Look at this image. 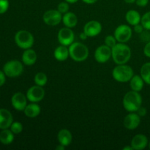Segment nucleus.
<instances>
[{
	"label": "nucleus",
	"instance_id": "obj_1",
	"mask_svg": "<svg viewBox=\"0 0 150 150\" xmlns=\"http://www.w3.org/2000/svg\"><path fill=\"white\" fill-rule=\"evenodd\" d=\"M111 57L115 64H127L131 58V49L125 43L119 42L111 48Z\"/></svg>",
	"mask_w": 150,
	"mask_h": 150
},
{
	"label": "nucleus",
	"instance_id": "obj_2",
	"mask_svg": "<svg viewBox=\"0 0 150 150\" xmlns=\"http://www.w3.org/2000/svg\"><path fill=\"white\" fill-rule=\"evenodd\" d=\"M142 104V98L139 92L131 90L127 92L123 98V107L128 112H136Z\"/></svg>",
	"mask_w": 150,
	"mask_h": 150
},
{
	"label": "nucleus",
	"instance_id": "obj_3",
	"mask_svg": "<svg viewBox=\"0 0 150 150\" xmlns=\"http://www.w3.org/2000/svg\"><path fill=\"white\" fill-rule=\"evenodd\" d=\"M70 57L74 61L81 62H83L89 57V48L84 44L80 42H73L69 45Z\"/></svg>",
	"mask_w": 150,
	"mask_h": 150
},
{
	"label": "nucleus",
	"instance_id": "obj_4",
	"mask_svg": "<svg viewBox=\"0 0 150 150\" xmlns=\"http://www.w3.org/2000/svg\"><path fill=\"white\" fill-rule=\"evenodd\" d=\"M134 76V72L130 66L126 64H117L113 69L112 76L115 81L120 83H126L130 81Z\"/></svg>",
	"mask_w": 150,
	"mask_h": 150
},
{
	"label": "nucleus",
	"instance_id": "obj_5",
	"mask_svg": "<svg viewBox=\"0 0 150 150\" xmlns=\"http://www.w3.org/2000/svg\"><path fill=\"white\" fill-rule=\"evenodd\" d=\"M14 39L16 45L24 50L32 48L35 42V38L32 34L26 30H20L16 32Z\"/></svg>",
	"mask_w": 150,
	"mask_h": 150
},
{
	"label": "nucleus",
	"instance_id": "obj_6",
	"mask_svg": "<svg viewBox=\"0 0 150 150\" xmlns=\"http://www.w3.org/2000/svg\"><path fill=\"white\" fill-rule=\"evenodd\" d=\"M3 71L7 77H18L23 73V64L18 60H10L4 64L3 67Z\"/></svg>",
	"mask_w": 150,
	"mask_h": 150
},
{
	"label": "nucleus",
	"instance_id": "obj_7",
	"mask_svg": "<svg viewBox=\"0 0 150 150\" xmlns=\"http://www.w3.org/2000/svg\"><path fill=\"white\" fill-rule=\"evenodd\" d=\"M133 35V30L131 27L127 24H121L117 26L114 30V36L117 39V42H128Z\"/></svg>",
	"mask_w": 150,
	"mask_h": 150
},
{
	"label": "nucleus",
	"instance_id": "obj_8",
	"mask_svg": "<svg viewBox=\"0 0 150 150\" xmlns=\"http://www.w3.org/2000/svg\"><path fill=\"white\" fill-rule=\"evenodd\" d=\"M45 89H43V86H38L35 84V86H31L26 92V98L31 103H38L40 102L45 97Z\"/></svg>",
	"mask_w": 150,
	"mask_h": 150
},
{
	"label": "nucleus",
	"instance_id": "obj_9",
	"mask_svg": "<svg viewBox=\"0 0 150 150\" xmlns=\"http://www.w3.org/2000/svg\"><path fill=\"white\" fill-rule=\"evenodd\" d=\"M42 20L48 26H57L62 20V14L58 10H48L44 13Z\"/></svg>",
	"mask_w": 150,
	"mask_h": 150
},
{
	"label": "nucleus",
	"instance_id": "obj_10",
	"mask_svg": "<svg viewBox=\"0 0 150 150\" xmlns=\"http://www.w3.org/2000/svg\"><path fill=\"white\" fill-rule=\"evenodd\" d=\"M75 35L73 31L70 28L64 27L62 28L58 32L57 39L60 45L69 46L74 42Z\"/></svg>",
	"mask_w": 150,
	"mask_h": 150
},
{
	"label": "nucleus",
	"instance_id": "obj_11",
	"mask_svg": "<svg viewBox=\"0 0 150 150\" xmlns=\"http://www.w3.org/2000/svg\"><path fill=\"white\" fill-rule=\"evenodd\" d=\"M111 57V48L106 45L98 47L95 51V59L98 63L107 62Z\"/></svg>",
	"mask_w": 150,
	"mask_h": 150
},
{
	"label": "nucleus",
	"instance_id": "obj_12",
	"mask_svg": "<svg viewBox=\"0 0 150 150\" xmlns=\"http://www.w3.org/2000/svg\"><path fill=\"white\" fill-rule=\"evenodd\" d=\"M102 31V25L95 20L89 21L83 26V32L89 38L98 36Z\"/></svg>",
	"mask_w": 150,
	"mask_h": 150
},
{
	"label": "nucleus",
	"instance_id": "obj_13",
	"mask_svg": "<svg viewBox=\"0 0 150 150\" xmlns=\"http://www.w3.org/2000/svg\"><path fill=\"white\" fill-rule=\"evenodd\" d=\"M26 95L22 92H16L11 98V104L13 108L18 111H23L27 105Z\"/></svg>",
	"mask_w": 150,
	"mask_h": 150
},
{
	"label": "nucleus",
	"instance_id": "obj_14",
	"mask_svg": "<svg viewBox=\"0 0 150 150\" xmlns=\"http://www.w3.org/2000/svg\"><path fill=\"white\" fill-rule=\"evenodd\" d=\"M141 123V117L136 112H130L124 119L123 125L126 129L130 130H135Z\"/></svg>",
	"mask_w": 150,
	"mask_h": 150
},
{
	"label": "nucleus",
	"instance_id": "obj_15",
	"mask_svg": "<svg viewBox=\"0 0 150 150\" xmlns=\"http://www.w3.org/2000/svg\"><path fill=\"white\" fill-rule=\"evenodd\" d=\"M13 122V117L11 112L5 108H0V129L10 128Z\"/></svg>",
	"mask_w": 150,
	"mask_h": 150
},
{
	"label": "nucleus",
	"instance_id": "obj_16",
	"mask_svg": "<svg viewBox=\"0 0 150 150\" xmlns=\"http://www.w3.org/2000/svg\"><path fill=\"white\" fill-rule=\"evenodd\" d=\"M149 141L144 134H137L132 139L130 145L135 150H143L148 146Z\"/></svg>",
	"mask_w": 150,
	"mask_h": 150
},
{
	"label": "nucleus",
	"instance_id": "obj_17",
	"mask_svg": "<svg viewBox=\"0 0 150 150\" xmlns=\"http://www.w3.org/2000/svg\"><path fill=\"white\" fill-rule=\"evenodd\" d=\"M38 59L36 52L32 48H28L23 51L22 54V62L27 66H32L35 64Z\"/></svg>",
	"mask_w": 150,
	"mask_h": 150
},
{
	"label": "nucleus",
	"instance_id": "obj_18",
	"mask_svg": "<svg viewBox=\"0 0 150 150\" xmlns=\"http://www.w3.org/2000/svg\"><path fill=\"white\" fill-rule=\"evenodd\" d=\"M57 140L60 144L67 147L71 144L72 140H73L71 132L67 129H62L57 134Z\"/></svg>",
	"mask_w": 150,
	"mask_h": 150
},
{
	"label": "nucleus",
	"instance_id": "obj_19",
	"mask_svg": "<svg viewBox=\"0 0 150 150\" xmlns=\"http://www.w3.org/2000/svg\"><path fill=\"white\" fill-rule=\"evenodd\" d=\"M40 111V106L37 103H31L27 104L23 112H24L26 117H29V118H35L39 116Z\"/></svg>",
	"mask_w": 150,
	"mask_h": 150
},
{
	"label": "nucleus",
	"instance_id": "obj_20",
	"mask_svg": "<svg viewBox=\"0 0 150 150\" xmlns=\"http://www.w3.org/2000/svg\"><path fill=\"white\" fill-rule=\"evenodd\" d=\"M54 58L59 62L65 61L70 57V53H69V48L65 45H59L54 50Z\"/></svg>",
	"mask_w": 150,
	"mask_h": 150
},
{
	"label": "nucleus",
	"instance_id": "obj_21",
	"mask_svg": "<svg viewBox=\"0 0 150 150\" xmlns=\"http://www.w3.org/2000/svg\"><path fill=\"white\" fill-rule=\"evenodd\" d=\"M62 21L66 27L72 29L77 25L78 18L76 15L73 12H67L62 16Z\"/></svg>",
	"mask_w": 150,
	"mask_h": 150
},
{
	"label": "nucleus",
	"instance_id": "obj_22",
	"mask_svg": "<svg viewBox=\"0 0 150 150\" xmlns=\"http://www.w3.org/2000/svg\"><path fill=\"white\" fill-rule=\"evenodd\" d=\"M125 19L128 24L131 25V26H135V25L141 23L142 16H141L140 13L136 10H130L126 13Z\"/></svg>",
	"mask_w": 150,
	"mask_h": 150
},
{
	"label": "nucleus",
	"instance_id": "obj_23",
	"mask_svg": "<svg viewBox=\"0 0 150 150\" xmlns=\"http://www.w3.org/2000/svg\"><path fill=\"white\" fill-rule=\"evenodd\" d=\"M144 81L139 75H134L130 81V86L132 90L136 92H141L144 86Z\"/></svg>",
	"mask_w": 150,
	"mask_h": 150
},
{
	"label": "nucleus",
	"instance_id": "obj_24",
	"mask_svg": "<svg viewBox=\"0 0 150 150\" xmlns=\"http://www.w3.org/2000/svg\"><path fill=\"white\" fill-rule=\"evenodd\" d=\"M14 133L7 129H4L1 130L0 133V142L4 145H9L13 143L14 140Z\"/></svg>",
	"mask_w": 150,
	"mask_h": 150
},
{
	"label": "nucleus",
	"instance_id": "obj_25",
	"mask_svg": "<svg viewBox=\"0 0 150 150\" xmlns=\"http://www.w3.org/2000/svg\"><path fill=\"white\" fill-rule=\"evenodd\" d=\"M140 76L145 83L150 85V62H146L142 65L140 70Z\"/></svg>",
	"mask_w": 150,
	"mask_h": 150
},
{
	"label": "nucleus",
	"instance_id": "obj_26",
	"mask_svg": "<svg viewBox=\"0 0 150 150\" xmlns=\"http://www.w3.org/2000/svg\"><path fill=\"white\" fill-rule=\"evenodd\" d=\"M34 81H35V84L38 86H44L48 82V77L45 73H42V72H39L35 76Z\"/></svg>",
	"mask_w": 150,
	"mask_h": 150
},
{
	"label": "nucleus",
	"instance_id": "obj_27",
	"mask_svg": "<svg viewBox=\"0 0 150 150\" xmlns=\"http://www.w3.org/2000/svg\"><path fill=\"white\" fill-rule=\"evenodd\" d=\"M141 23L144 26V29L150 31V11L146 12L142 16Z\"/></svg>",
	"mask_w": 150,
	"mask_h": 150
},
{
	"label": "nucleus",
	"instance_id": "obj_28",
	"mask_svg": "<svg viewBox=\"0 0 150 150\" xmlns=\"http://www.w3.org/2000/svg\"><path fill=\"white\" fill-rule=\"evenodd\" d=\"M10 129L15 135L20 134L23 131V125L19 122H13L10 127Z\"/></svg>",
	"mask_w": 150,
	"mask_h": 150
},
{
	"label": "nucleus",
	"instance_id": "obj_29",
	"mask_svg": "<svg viewBox=\"0 0 150 150\" xmlns=\"http://www.w3.org/2000/svg\"><path fill=\"white\" fill-rule=\"evenodd\" d=\"M69 8H70L69 3L67 2L66 1L60 2L59 4H58V7H57V10H58L62 14H64V13L69 12Z\"/></svg>",
	"mask_w": 150,
	"mask_h": 150
},
{
	"label": "nucleus",
	"instance_id": "obj_30",
	"mask_svg": "<svg viewBox=\"0 0 150 150\" xmlns=\"http://www.w3.org/2000/svg\"><path fill=\"white\" fill-rule=\"evenodd\" d=\"M117 40L115 37L112 36V35H108L105 38V45L110 47L111 48H112L117 44Z\"/></svg>",
	"mask_w": 150,
	"mask_h": 150
},
{
	"label": "nucleus",
	"instance_id": "obj_31",
	"mask_svg": "<svg viewBox=\"0 0 150 150\" xmlns=\"http://www.w3.org/2000/svg\"><path fill=\"white\" fill-rule=\"evenodd\" d=\"M9 8L8 0H0V14L6 13Z\"/></svg>",
	"mask_w": 150,
	"mask_h": 150
},
{
	"label": "nucleus",
	"instance_id": "obj_32",
	"mask_svg": "<svg viewBox=\"0 0 150 150\" xmlns=\"http://www.w3.org/2000/svg\"><path fill=\"white\" fill-rule=\"evenodd\" d=\"M140 38L143 42H149L150 41V32L149 30H144L142 33L140 34Z\"/></svg>",
	"mask_w": 150,
	"mask_h": 150
},
{
	"label": "nucleus",
	"instance_id": "obj_33",
	"mask_svg": "<svg viewBox=\"0 0 150 150\" xmlns=\"http://www.w3.org/2000/svg\"><path fill=\"white\" fill-rule=\"evenodd\" d=\"M134 26V32H136V33L139 34V35L144 30V26H142V24L141 23H139V24L135 25V26Z\"/></svg>",
	"mask_w": 150,
	"mask_h": 150
},
{
	"label": "nucleus",
	"instance_id": "obj_34",
	"mask_svg": "<svg viewBox=\"0 0 150 150\" xmlns=\"http://www.w3.org/2000/svg\"><path fill=\"white\" fill-rule=\"evenodd\" d=\"M144 54L146 57L150 58V41L146 42V44L145 45L144 48Z\"/></svg>",
	"mask_w": 150,
	"mask_h": 150
},
{
	"label": "nucleus",
	"instance_id": "obj_35",
	"mask_svg": "<svg viewBox=\"0 0 150 150\" xmlns=\"http://www.w3.org/2000/svg\"><path fill=\"white\" fill-rule=\"evenodd\" d=\"M149 3V0H136V5L140 7H144Z\"/></svg>",
	"mask_w": 150,
	"mask_h": 150
},
{
	"label": "nucleus",
	"instance_id": "obj_36",
	"mask_svg": "<svg viewBox=\"0 0 150 150\" xmlns=\"http://www.w3.org/2000/svg\"><path fill=\"white\" fill-rule=\"evenodd\" d=\"M6 81V75L4 71L0 70V86H2Z\"/></svg>",
	"mask_w": 150,
	"mask_h": 150
},
{
	"label": "nucleus",
	"instance_id": "obj_37",
	"mask_svg": "<svg viewBox=\"0 0 150 150\" xmlns=\"http://www.w3.org/2000/svg\"><path fill=\"white\" fill-rule=\"evenodd\" d=\"M146 112H147V111H146V108H144V107H142V106H141L140 108L138 109V111H136V113H137V114H139L141 117L146 116Z\"/></svg>",
	"mask_w": 150,
	"mask_h": 150
},
{
	"label": "nucleus",
	"instance_id": "obj_38",
	"mask_svg": "<svg viewBox=\"0 0 150 150\" xmlns=\"http://www.w3.org/2000/svg\"><path fill=\"white\" fill-rule=\"evenodd\" d=\"M83 2L86 3V4H95L96 3L98 0H81Z\"/></svg>",
	"mask_w": 150,
	"mask_h": 150
},
{
	"label": "nucleus",
	"instance_id": "obj_39",
	"mask_svg": "<svg viewBox=\"0 0 150 150\" xmlns=\"http://www.w3.org/2000/svg\"><path fill=\"white\" fill-rule=\"evenodd\" d=\"M64 149H65V146L60 144L58 145V146H56V150H64Z\"/></svg>",
	"mask_w": 150,
	"mask_h": 150
},
{
	"label": "nucleus",
	"instance_id": "obj_40",
	"mask_svg": "<svg viewBox=\"0 0 150 150\" xmlns=\"http://www.w3.org/2000/svg\"><path fill=\"white\" fill-rule=\"evenodd\" d=\"M87 38H88V37L86 36V35L83 32H82V33L80 35V38L81 40H86Z\"/></svg>",
	"mask_w": 150,
	"mask_h": 150
},
{
	"label": "nucleus",
	"instance_id": "obj_41",
	"mask_svg": "<svg viewBox=\"0 0 150 150\" xmlns=\"http://www.w3.org/2000/svg\"><path fill=\"white\" fill-rule=\"evenodd\" d=\"M64 1H66L67 2H68L69 4H74V3L77 2L79 0H64Z\"/></svg>",
	"mask_w": 150,
	"mask_h": 150
},
{
	"label": "nucleus",
	"instance_id": "obj_42",
	"mask_svg": "<svg viewBox=\"0 0 150 150\" xmlns=\"http://www.w3.org/2000/svg\"><path fill=\"white\" fill-rule=\"evenodd\" d=\"M123 150H133V147L131 146V145L130 146H125V147H123Z\"/></svg>",
	"mask_w": 150,
	"mask_h": 150
},
{
	"label": "nucleus",
	"instance_id": "obj_43",
	"mask_svg": "<svg viewBox=\"0 0 150 150\" xmlns=\"http://www.w3.org/2000/svg\"><path fill=\"white\" fill-rule=\"evenodd\" d=\"M124 1L127 4H133V3L136 2V0H124Z\"/></svg>",
	"mask_w": 150,
	"mask_h": 150
},
{
	"label": "nucleus",
	"instance_id": "obj_44",
	"mask_svg": "<svg viewBox=\"0 0 150 150\" xmlns=\"http://www.w3.org/2000/svg\"><path fill=\"white\" fill-rule=\"evenodd\" d=\"M148 146H149V149H150V141L149 142V144H148Z\"/></svg>",
	"mask_w": 150,
	"mask_h": 150
}]
</instances>
